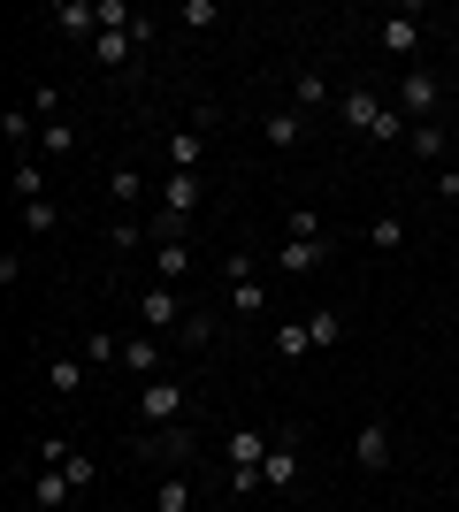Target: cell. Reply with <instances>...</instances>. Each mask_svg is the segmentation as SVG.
<instances>
[{
  "label": "cell",
  "instance_id": "cell-35",
  "mask_svg": "<svg viewBox=\"0 0 459 512\" xmlns=\"http://www.w3.org/2000/svg\"><path fill=\"white\" fill-rule=\"evenodd\" d=\"M284 230H291V237H329V230H322V214H314V207H291V214H284Z\"/></svg>",
  "mask_w": 459,
  "mask_h": 512
},
{
  "label": "cell",
  "instance_id": "cell-17",
  "mask_svg": "<svg viewBox=\"0 0 459 512\" xmlns=\"http://www.w3.org/2000/svg\"><path fill=\"white\" fill-rule=\"evenodd\" d=\"M230 306H238L245 321L268 314V283H261V276H230Z\"/></svg>",
  "mask_w": 459,
  "mask_h": 512
},
{
  "label": "cell",
  "instance_id": "cell-3",
  "mask_svg": "<svg viewBox=\"0 0 459 512\" xmlns=\"http://www.w3.org/2000/svg\"><path fill=\"white\" fill-rule=\"evenodd\" d=\"M184 314H192V306L176 299L169 283H146V291H138V329H184Z\"/></svg>",
  "mask_w": 459,
  "mask_h": 512
},
{
  "label": "cell",
  "instance_id": "cell-32",
  "mask_svg": "<svg viewBox=\"0 0 459 512\" xmlns=\"http://www.w3.org/2000/svg\"><path fill=\"white\" fill-rule=\"evenodd\" d=\"M62 474H69V490H92V482H100V467H92L85 451H69V459H62Z\"/></svg>",
  "mask_w": 459,
  "mask_h": 512
},
{
  "label": "cell",
  "instance_id": "cell-31",
  "mask_svg": "<svg viewBox=\"0 0 459 512\" xmlns=\"http://www.w3.org/2000/svg\"><path fill=\"white\" fill-rule=\"evenodd\" d=\"M31 115H39V123H62V85H31Z\"/></svg>",
  "mask_w": 459,
  "mask_h": 512
},
{
  "label": "cell",
  "instance_id": "cell-30",
  "mask_svg": "<svg viewBox=\"0 0 459 512\" xmlns=\"http://www.w3.org/2000/svg\"><path fill=\"white\" fill-rule=\"evenodd\" d=\"M291 107H299V115H314V107H322V77H314V69H306V77H291Z\"/></svg>",
  "mask_w": 459,
  "mask_h": 512
},
{
  "label": "cell",
  "instance_id": "cell-10",
  "mask_svg": "<svg viewBox=\"0 0 459 512\" xmlns=\"http://www.w3.org/2000/svg\"><path fill=\"white\" fill-rule=\"evenodd\" d=\"M161 153H169V176H199V130H169V138H161Z\"/></svg>",
  "mask_w": 459,
  "mask_h": 512
},
{
  "label": "cell",
  "instance_id": "cell-29",
  "mask_svg": "<svg viewBox=\"0 0 459 512\" xmlns=\"http://www.w3.org/2000/svg\"><path fill=\"white\" fill-rule=\"evenodd\" d=\"M406 153H421V161H437V153H444V130H437V123H414V130H406Z\"/></svg>",
  "mask_w": 459,
  "mask_h": 512
},
{
  "label": "cell",
  "instance_id": "cell-6",
  "mask_svg": "<svg viewBox=\"0 0 459 512\" xmlns=\"http://www.w3.org/2000/svg\"><path fill=\"white\" fill-rule=\"evenodd\" d=\"M383 54H398V62H414V54H421V16H414V8L383 16Z\"/></svg>",
  "mask_w": 459,
  "mask_h": 512
},
{
  "label": "cell",
  "instance_id": "cell-18",
  "mask_svg": "<svg viewBox=\"0 0 459 512\" xmlns=\"http://www.w3.org/2000/svg\"><path fill=\"white\" fill-rule=\"evenodd\" d=\"M16 199L31 207V199H46V169H39V153H16Z\"/></svg>",
  "mask_w": 459,
  "mask_h": 512
},
{
  "label": "cell",
  "instance_id": "cell-2",
  "mask_svg": "<svg viewBox=\"0 0 459 512\" xmlns=\"http://www.w3.org/2000/svg\"><path fill=\"white\" fill-rule=\"evenodd\" d=\"M437 100H444V85H437V69H406V77H398V115H406V123H429V115H437Z\"/></svg>",
  "mask_w": 459,
  "mask_h": 512
},
{
  "label": "cell",
  "instance_id": "cell-33",
  "mask_svg": "<svg viewBox=\"0 0 459 512\" xmlns=\"http://www.w3.org/2000/svg\"><path fill=\"white\" fill-rule=\"evenodd\" d=\"M176 23H192V31H207V23H222V8H215V0H184V8H176Z\"/></svg>",
  "mask_w": 459,
  "mask_h": 512
},
{
  "label": "cell",
  "instance_id": "cell-38",
  "mask_svg": "<svg viewBox=\"0 0 459 512\" xmlns=\"http://www.w3.org/2000/svg\"><path fill=\"white\" fill-rule=\"evenodd\" d=\"M108 237H115V245H123V253H131V245H153V237L138 230V222H108Z\"/></svg>",
  "mask_w": 459,
  "mask_h": 512
},
{
  "label": "cell",
  "instance_id": "cell-21",
  "mask_svg": "<svg viewBox=\"0 0 459 512\" xmlns=\"http://www.w3.org/2000/svg\"><path fill=\"white\" fill-rule=\"evenodd\" d=\"M153 512H192V482H184V474H161V490H153Z\"/></svg>",
  "mask_w": 459,
  "mask_h": 512
},
{
  "label": "cell",
  "instance_id": "cell-5",
  "mask_svg": "<svg viewBox=\"0 0 459 512\" xmlns=\"http://www.w3.org/2000/svg\"><path fill=\"white\" fill-rule=\"evenodd\" d=\"M352 467H360V474L391 467V428H383V421H360V436H352Z\"/></svg>",
  "mask_w": 459,
  "mask_h": 512
},
{
  "label": "cell",
  "instance_id": "cell-28",
  "mask_svg": "<svg viewBox=\"0 0 459 512\" xmlns=\"http://www.w3.org/2000/svg\"><path fill=\"white\" fill-rule=\"evenodd\" d=\"M306 329H314V352H329V344L345 337V314H329V306H322V314H306Z\"/></svg>",
  "mask_w": 459,
  "mask_h": 512
},
{
  "label": "cell",
  "instance_id": "cell-13",
  "mask_svg": "<svg viewBox=\"0 0 459 512\" xmlns=\"http://www.w3.org/2000/svg\"><path fill=\"white\" fill-rule=\"evenodd\" d=\"M0 130H8V146H16V153H39V115H31V107H8V115H0Z\"/></svg>",
  "mask_w": 459,
  "mask_h": 512
},
{
  "label": "cell",
  "instance_id": "cell-19",
  "mask_svg": "<svg viewBox=\"0 0 459 512\" xmlns=\"http://www.w3.org/2000/svg\"><path fill=\"white\" fill-rule=\"evenodd\" d=\"M31 497H39V505L54 512V505H69V497H77V490H69V474H62V467H39V482H31Z\"/></svg>",
  "mask_w": 459,
  "mask_h": 512
},
{
  "label": "cell",
  "instance_id": "cell-16",
  "mask_svg": "<svg viewBox=\"0 0 459 512\" xmlns=\"http://www.w3.org/2000/svg\"><path fill=\"white\" fill-rule=\"evenodd\" d=\"M261 138H268V146H299V138H306V115H299V107H276V115L261 123Z\"/></svg>",
  "mask_w": 459,
  "mask_h": 512
},
{
  "label": "cell",
  "instance_id": "cell-7",
  "mask_svg": "<svg viewBox=\"0 0 459 512\" xmlns=\"http://www.w3.org/2000/svg\"><path fill=\"white\" fill-rule=\"evenodd\" d=\"M54 31H62V39H100V0H62V8H54Z\"/></svg>",
  "mask_w": 459,
  "mask_h": 512
},
{
  "label": "cell",
  "instance_id": "cell-26",
  "mask_svg": "<svg viewBox=\"0 0 459 512\" xmlns=\"http://www.w3.org/2000/svg\"><path fill=\"white\" fill-rule=\"evenodd\" d=\"M23 230H31V237L62 230V207H54V199H31V207H23Z\"/></svg>",
  "mask_w": 459,
  "mask_h": 512
},
{
  "label": "cell",
  "instance_id": "cell-24",
  "mask_svg": "<svg viewBox=\"0 0 459 512\" xmlns=\"http://www.w3.org/2000/svg\"><path fill=\"white\" fill-rule=\"evenodd\" d=\"M368 245L375 253H406V214H383V222L368 230Z\"/></svg>",
  "mask_w": 459,
  "mask_h": 512
},
{
  "label": "cell",
  "instance_id": "cell-25",
  "mask_svg": "<svg viewBox=\"0 0 459 512\" xmlns=\"http://www.w3.org/2000/svg\"><path fill=\"white\" fill-rule=\"evenodd\" d=\"M306 352H314V329H306V321L276 329V360H306Z\"/></svg>",
  "mask_w": 459,
  "mask_h": 512
},
{
  "label": "cell",
  "instance_id": "cell-39",
  "mask_svg": "<svg viewBox=\"0 0 459 512\" xmlns=\"http://www.w3.org/2000/svg\"><path fill=\"white\" fill-rule=\"evenodd\" d=\"M437 199H459V169H444V176H437Z\"/></svg>",
  "mask_w": 459,
  "mask_h": 512
},
{
  "label": "cell",
  "instance_id": "cell-12",
  "mask_svg": "<svg viewBox=\"0 0 459 512\" xmlns=\"http://www.w3.org/2000/svg\"><path fill=\"white\" fill-rule=\"evenodd\" d=\"M329 237H284V253H276V268H291V276H306V268H322Z\"/></svg>",
  "mask_w": 459,
  "mask_h": 512
},
{
  "label": "cell",
  "instance_id": "cell-20",
  "mask_svg": "<svg viewBox=\"0 0 459 512\" xmlns=\"http://www.w3.org/2000/svg\"><path fill=\"white\" fill-rule=\"evenodd\" d=\"M77 383H85V375H77V360H69V352H54V360H46V390H54V398H77Z\"/></svg>",
  "mask_w": 459,
  "mask_h": 512
},
{
  "label": "cell",
  "instance_id": "cell-4",
  "mask_svg": "<svg viewBox=\"0 0 459 512\" xmlns=\"http://www.w3.org/2000/svg\"><path fill=\"white\" fill-rule=\"evenodd\" d=\"M337 115H345V130L375 138V130H383V115H391V100H383V92H368V85H352L345 100H337Z\"/></svg>",
  "mask_w": 459,
  "mask_h": 512
},
{
  "label": "cell",
  "instance_id": "cell-23",
  "mask_svg": "<svg viewBox=\"0 0 459 512\" xmlns=\"http://www.w3.org/2000/svg\"><path fill=\"white\" fill-rule=\"evenodd\" d=\"M108 199L115 207H138V199H146V176L138 169H108Z\"/></svg>",
  "mask_w": 459,
  "mask_h": 512
},
{
  "label": "cell",
  "instance_id": "cell-15",
  "mask_svg": "<svg viewBox=\"0 0 459 512\" xmlns=\"http://www.w3.org/2000/svg\"><path fill=\"white\" fill-rule=\"evenodd\" d=\"M131 31H138V23H131ZM131 31H100V39H92V62H100V69H123V62H131Z\"/></svg>",
  "mask_w": 459,
  "mask_h": 512
},
{
  "label": "cell",
  "instance_id": "cell-22",
  "mask_svg": "<svg viewBox=\"0 0 459 512\" xmlns=\"http://www.w3.org/2000/svg\"><path fill=\"white\" fill-rule=\"evenodd\" d=\"M69 153H77V130H69V123H46L39 130V161H69Z\"/></svg>",
  "mask_w": 459,
  "mask_h": 512
},
{
  "label": "cell",
  "instance_id": "cell-9",
  "mask_svg": "<svg viewBox=\"0 0 459 512\" xmlns=\"http://www.w3.org/2000/svg\"><path fill=\"white\" fill-rule=\"evenodd\" d=\"M261 482H268V490H291V482H299V444H291V436H284V444H268Z\"/></svg>",
  "mask_w": 459,
  "mask_h": 512
},
{
  "label": "cell",
  "instance_id": "cell-8",
  "mask_svg": "<svg viewBox=\"0 0 459 512\" xmlns=\"http://www.w3.org/2000/svg\"><path fill=\"white\" fill-rule=\"evenodd\" d=\"M123 367H131L138 383H153V375H169V367H161V337H146V329H138V337H123Z\"/></svg>",
  "mask_w": 459,
  "mask_h": 512
},
{
  "label": "cell",
  "instance_id": "cell-40",
  "mask_svg": "<svg viewBox=\"0 0 459 512\" xmlns=\"http://www.w3.org/2000/svg\"><path fill=\"white\" fill-rule=\"evenodd\" d=\"M452 512H459V482H452Z\"/></svg>",
  "mask_w": 459,
  "mask_h": 512
},
{
  "label": "cell",
  "instance_id": "cell-37",
  "mask_svg": "<svg viewBox=\"0 0 459 512\" xmlns=\"http://www.w3.org/2000/svg\"><path fill=\"white\" fill-rule=\"evenodd\" d=\"M253 490H268L261 467H230V497H253Z\"/></svg>",
  "mask_w": 459,
  "mask_h": 512
},
{
  "label": "cell",
  "instance_id": "cell-14",
  "mask_svg": "<svg viewBox=\"0 0 459 512\" xmlns=\"http://www.w3.org/2000/svg\"><path fill=\"white\" fill-rule=\"evenodd\" d=\"M184 276H192V253H184V245H153V283H169V291H176Z\"/></svg>",
  "mask_w": 459,
  "mask_h": 512
},
{
  "label": "cell",
  "instance_id": "cell-36",
  "mask_svg": "<svg viewBox=\"0 0 459 512\" xmlns=\"http://www.w3.org/2000/svg\"><path fill=\"white\" fill-rule=\"evenodd\" d=\"M31 459H39V467H62L69 444H62V436H39V444H31Z\"/></svg>",
  "mask_w": 459,
  "mask_h": 512
},
{
  "label": "cell",
  "instance_id": "cell-27",
  "mask_svg": "<svg viewBox=\"0 0 459 512\" xmlns=\"http://www.w3.org/2000/svg\"><path fill=\"white\" fill-rule=\"evenodd\" d=\"M176 344H192V352H207V344H215V321H207V314L192 306V314H184V329H176Z\"/></svg>",
  "mask_w": 459,
  "mask_h": 512
},
{
  "label": "cell",
  "instance_id": "cell-1",
  "mask_svg": "<svg viewBox=\"0 0 459 512\" xmlns=\"http://www.w3.org/2000/svg\"><path fill=\"white\" fill-rule=\"evenodd\" d=\"M176 421H184V383L176 375L138 383V428H176Z\"/></svg>",
  "mask_w": 459,
  "mask_h": 512
},
{
  "label": "cell",
  "instance_id": "cell-11",
  "mask_svg": "<svg viewBox=\"0 0 459 512\" xmlns=\"http://www.w3.org/2000/svg\"><path fill=\"white\" fill-rule=\"evenodd\" d=\"M222 459H230V467H261L268 436H261V428H230V436H222Z\"/></svg>",
  "mask_w": 459,
  "mask_h": 512
},
{
  "label": "cell",
  "instance_id": "cell-34",
  "mask_svg": "<svg viewBox=\"0 0 459 512\" xmlns=\"http://www.w3.org/2000/svg\"><path fill=\"white\" fill-rule=\"evenodd\" d=\"M85 360H100V367H108V360H123V337H108V329H92V337H85Z\"/></svg>",
  "mask_w": 459,
  "mask_h": 512
}]
</instances>
